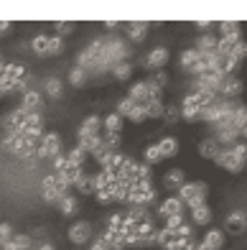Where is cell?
Instances as JSON below:
<instances>
[{
  "label": "cell",
  "instance_id": "cell-40",
  "mask_svg": "<svg viewBox=\"0 0 247 250\" xmlns=\"http://www.w3.org/2000/svg\"><path fill=\"white\" fill-rule=\"evenodd\" d=\"M219 33L224 39V36H237V33H242V31H240L237 21H224V23H219Z\"/></svg>",
  "mask_w": 247,
  "mask_h": 250
},
{
  "label": "cell",
  "instance_id": "cell-23",
  "mask_svg": "<svg viewBox=\"0 0 247 250\" xmlns=\"http://www.w3.org/2000/svg\"><path fill=\"white\" fill-rule=\"evenodd\" d=\"M201 187H204V181H186V184H184L181 189H178V194H176V197H178V199H181V202L186 204V202L191 199V197L196 194V191H199Z\"/></svg>",
  "mask_w": 247,
  "mask_h": 250
},
{
  "label": "cell",
  "instance_id": "cell-17",
  "mask_svg": "<svg viewBox=\"0 0 247 250\" xmlns=\"http://www.w3.org/2000/svg\"><path fill=\"white\" fill-rule=\"evenodd\" d=\"M43 92H46V97H51V100H59L61 92H64V82L59 77H49L46 82H43Z\"/></svg>",
  "mask_w": 247,
  "mask_h": 250
},
{
  "label": "cell",
  "instance_id": "cell-18",
  "mask_svg": "<svg viewBox=\"0 0 247 250\" xmlns=\"http://www.w3.org/2000/svg\"><path fill=\"white\" fill-rule=\"evenodd\" d=\"M99 128H102V118H99V115H89L79 125V130H76V133H79V135H97Z\"/></svg>",
  "mask_w": 247,
  "mask_h": 250
},
{
  "label": "cell",
  "instance_id": "cell-35",
  "mask_svg": "<svg viewBox=\"0 0 247 250\" xmlns=\"http://www.w3.org/2000/svg\"><path fill=\"white\" fill-rule=\"evenodd\" d=\"M207 197H209V187L204 184V187H201V189L196 191V194H194L191 199L186 202V207H191V209H196V207H201V204H207Z\"/></svg>",
  "mask_w": 247,
  "mask_h": 250
},
{
  "label": "cell",
  "instance_id": "cell-25",
  "mask_svg": "<svg viewBox=\"0 0 247 250\" xmlns=\"http://www.w3.org/2000/svg\"><path fill=\"white\" fill-rule=\"evenodd\" d=\"M76 209H79V202H76V197H72V194H66V197L59 202L61 217H72V214H76Z\"/></svg>",
  "mask_w": 247,
  "mask_h": 250
},
{
  "label": "cell",
  "instance_id": "cell-11",
  "mask_svg": "<svg viewBox=\"0 0 247 250\" xmlns=\"http://www.w3.org/2000/svg\"><path fill=\"white\" fill-rule=\"evenodd\" d=\"M20 79H26V66L23 64H3V79L0 82H8V84H16Z\"/></svg>",
  "mask_w": 247,
  "mask_h": 250
},
{
  "label": "cell",
  "instance_id": "cell-30",
  "mask_svg": "<svg viewBox=\"0 0 247 250\" xmlns=\"http://www.w3.org/2000/svg\"><path fill=\"white\" fill-rule=\"evenodd\" d=\"M102 125H105V133H120L122 130V118L117 112H110V115H105Z\"/></svg>",
  "mask_w": 247,
  "mask_h": 250
},
{
  "label": "cell",
  "instance_id": "cell-6",
  "mask_svg": "<svg viewBox=\"0 0 247 250\" xmlns=\"http://www.w3.org/2000/svg\"><path fill=\"white\" fill-rule=\"evenodd\" d=\"M26 118H28V110L26 107H16L10 115L3 120V125H5V130L8 133H20V128H23V123H26Z\"/></svg>",
  "mask_w": 247,
  "mask_h": 250
},
{
  "label": "cell",
  "instance_id": "cell-55",
  "mask_svg": "<svg viewBox=\"0 0 247 250\" xmlns=\"http://www.w3.org/2000/svg\"><path fill=\"white\" fill-rule=\"evenodd\" d=\"M240 138H245V143H247V125H242V128H240Z\"/></svg>",
  "mask_w": 247,
  "mask_h": 250
},
{
  "label": "cell",
  "instance_id": "cell-56",
  "mask_svg": "<svg viewBox=\"0 0 247 250\" xmlns=\"http://www.w3.org/2000/svg\"><path fill=\"white\" fill-rule=\"evenodd\" d=\"M107 250H125V248H122V245H112V248H107Z\"/></svg>",
  "mask_w": 247,
  "mask_h": 250
},
{
  "label": "cell",
  "instance_id": "cell-13",
  "mask_svg": "<svg viewBox=\"0 0 247 250\" xmlns=\"http://www.w3.org/2000/svg\"><path fill=\"white\" fill-rule=\"evenodd\" d=\"M128 97L135 102V105H148V82H135L130 87V92H128Z\"/></svg>",
  "mask_w": 247,
  "mask_h": 250
},
{
  "label": "cell",
  "instance_id": "cell-24",
  "mask_svg": "<svg viewBox=\"0 0 247 250\" xmlns=\"http://www.w3.org/2000/svg\"><path fill=\"white\" fill-rule=\"evenodd\" d=\"M76 138H79V143H76L79 148H84L87 153H92L97 146L102 143V133H97V135H79V133H76Z\"/></svg>",
  "mask_w": 247,
  "mask_h": 250
},
{
  "label": "cell",
  "instance_id": "cell-39",
  "mask_svg": "<svg viewBox=\"0 0 247 250\" xmlns=\"http://www.w3.org/2000/svg\"><path fill=\"white\" fill-rule=\"evenodd\" d=\"M120 133H105L102 135V143H105V148L107 151H112V153H115V151H120Z\"/></svg>",
  "mask_w": 247,
  "mask_h": 250
},
{
  "label": "cell",
  "instance_id": "cell-19",
  "mask_svg": "<svg viewBox=\"0 0 247 250\" xmlns=\"http://www.w3.org/2000/svg\"><path fill=\"white\" fill-rule=\"evenodd\" d=\"M219 148H222V146L214 138H204V141L199 143V156L201 158H211V161H214V156L219 153Z\"/></svg>",
  "mask_w": 247,
  "mask_h": 250
},
{
  "label": "cell",
  "instance_id": "cell-4",
  "mask_svg": "<svg viewBox=\"0 0 247 250\" xmlns=\"http://www.w3.org/2000/svg\"><path fill=\"white\" fill-rule=\"evenodd\" d=\"M184 207H186V204L178 199V197H166L158 204V217L166 220V217H173V214H184Z\"/></svg>",
  "mask_w": 247,
  "mask_h": 250
},
{
  "label": "cell",
  "instance_id": "cell-54",
  "mask_svg": "<svg viewBox=\"0 0 247 250\" xmlns=\"http://www.w3.org/2000/svg\"><path fill=\"white\" fill-rule=\"evenodd\" d=\"M36 250H54V245H51V243H41Z\"/></svg>",
  "mask_w": 247,
  "mask_h": 250
},
{
  "label": "cell",
  "instance_id": "cell-26",
  "mask_svg": "<svg viewBox=\"0 0 247 250\" xmlns=\"http://www.w3.org/2000/svg\"><path fill=\"white\" fill-rule=\"evenodd\" d=\"M163 112H166L163 100H151L148 105H145V115H148V120H161Z\"/></svg>",
  "mask_w": 247,
  "mask_h": 250
},
{
  "label": "cell",
  "instance_id": "cell-34",
  "mask_svg": "<svg viewBox=\"0 0 247 250\" xmlns=\"http://www.w3.org/2000/svg\"><path fill=\"white\" fill-rule=\"evenodd\" d=\"M229 151H232L234 161H237L240 166H245V164H247V143H245V141H237V143H234Z\"/></svg>",
  "mask_w": 247,
  "mask_h": 250
},
{
  "label": "cell",
  "instance_id": "cell-5",
  "mask_svg": "<svg viewBox=\"0 0 247 250\" xmlns=\"http://www.w3.org/2000/svg\"><path fill=\"white\" fill-rule=\"evenodd\" d=\"M242 95V79L240 77H227L219 87V97L222 100H237Z\"/></svg>",
  "mask_w": 247,
  "mask_h": 250
},
{
  "label": "cell",
  "instance_id": "cell-38",
  "mask_svg": "<svg viewBox=\"0 0 247 250\" xmlns=\"http://www.w3.org/2000/svg\"><path fill=\"white\" fill-rule=\"evenodd\" d=\"M87 79H89V74H87L84 69H79V66H74V69L69 72V84H72V87H82Z\"/></svg>",
  "mask_w": 247,
  "mask_h": 250
},
{
  "label": "cell",
  "instance_id": "cell-1",
  "mask_svg": "<svg viewBox=\"0 0 247 250\" xmlns=\"http://www.w3.org/2000/svg\"><path fill=\"white\" fill-rule=\"evenodd\" d=\"M59 153H61L59 133H46V135H43V141L38 143V148H36V158H54Z\"/></svg>",
  "mask_w": 247,
  "mask_h": 250
},
{
  "label": "cell",
  "instance_id": "cell-47",
  "mask_svg": "<svg viewBox=\"0 0 247 250\" xmlns=\"http://www.w3.org/2000/svg\"><path fill=\"white\" fill-rule=\"evenodd\" d=\"M54 28H56V33H59V36H69V33L74 31V23H72V21H56Z\"/></svg>",
  "mask_w": 247,
  "mask_h": 250
},
{
  "label": "cell",
  "instance_id": "cell-49",
  "mask_svg": "<svg viewBox=\"0 0 247 250\" xmlns=\"http://www.w3.org/2000/svg\"><path fill=\"white\" fill-rule=\"evenodd\" d=\"M51 161H54V174H61L64 168H66V164H69V161H66V153H59V156H54Z\"/></svg>",
  "mask_w": 247,
  "mask_h": 250
},
{
  "label": "cell",
  "instance_id": "cell-7",
  "mask_svg": "<svg viewBox=\"0 0 247 250\" xmlns=\"http://www.w3.org/2000/svg\"><path fill=\"white\" fill-rule=\"evenodd\" d=\"M224 225H227V230H229L232 235H240V232H245V230H247V214H245L242 209H234V212H229V214H227Z\"/></svg>",
  "mask_w": 247,
  "mask_h": 250
},
{
  "label": "cell",
  "instance_id": "cell-42",
  "mask_svg": "<svg viewBox=\"0 0 247 250\" xmlns=\"http://www.w3.org/2000/svg\"><path fill=\"white\" fill-rule=\"evenodd\" d=\"M153 179V166H148V164H138V168H135V179L133 181H151Z\"/></svg>",
  "mask_w": 247,
  "mask_h": 250
},
{
  "label": "cell",
  "instance_id": "cell-52",
  "mask_svg": "<svg viewBox=\"0 0 247 250\" xmlns=\"http://www.w3.org/2000/svg\"><path fill=\"white\" fill-rule=\"evenodd\" d=\"M196 26H199L201 31H204V33H209V28L214 26V23H211V21H196Z\"/></svg>",
  "mask_w": 247,
  "mask_h": 250
},
{
  "label": "cell",
  "instance_id": "cell-20",
  "mask_svg": "<svg viewBox=\"0 0 247 250\" xmlns=\"http://www.w3.org/2000/svg\"><path fill=\"white\" fill-rule=\"evenodd\" d=\"M145 36H148V23H140V21H135V23L128 26V39H130L133 43L145 41Z\"/></svg>",
  "mask_w": 247,
  "mask_h": 250
},
{
  "label": "cell",
  "instance_id": "cell-44",
  "mask_svg": "<svg viewBox=\"0 0 247 250\" xmlns=\"http://www.w3.org/2000/svg\"><path fill=\"white\" fill-rule=\"evenodd\" d=\"M163 120L166 123H176V120H181V107H176V105H166V112H163Z\"/></svg>",
  "mask_w": 247,
  "mask_h": 250
},
{
  "label": "cell",
  "instance_id": "cell-53",
  "mask_svg": "<svg viewBox=\"0 0 247 250\" xmlns=\"http://www.w3.org/2000/svg\"><path fill=\"white\" fill-rule=\"evenodd\" d=\"M10 28H13V23H10V21H0V36H3V33H8Z\"/></svg>",
  "mask_w": 247,
  "mask_h": 250
},
{
  "label": "cell",
  "instance_id": "cell-36",
  "mask_svg": "<svg viewBox=\"0 0 247 250\" xmlns=\"http://www.w3.org/2000/svg\"><path fill=\"white\" fill-rule=\"evenodd\" d=\"M151 87H155V89H166V84H168V77H166V72L163 69H158V72H153L148 79H145Z\"/></svg>",
  "mask_w": 247,
  "mask_h": 250
},
{
  "label": "cell",
  "instance_id": "cell-48",
  "mask_svg": "<svg viewBox=\"0 0 247 250\" xmlns=\"http://www.w3.org/2000/svg\"><path fill=\"white\" fill-rule=\"evenodd\" d=\"M95 199H97L99 204H110V202H115V197H112V187H110V189H99V191H95Z\"/></svg>",
  "mask_w": 247,
  "mask_h": 250
},
{
  "label": "cell",
  "instance_id": "cell-32",
  "mask_svg": "<svg viewBox=\"0 0 247 250\" xmlns=\"http://www.w3.org/2000/svg\"><path fill=\"white\" fill-rule=\"evenodd\" d=\"M87 151L84 148H79V146H74V148L69 151V153H66V161H69L72 166H84V161H87Z\"/></svg>",
  "mask_w": 247,
  "mask_h": 250
},
{
  "label": "cell",
  "instance_id": "cell-21",
  "mask_svg": "<svg viewBox=\"0 0 247 250\" xmlns=\"http://www.w3.org/2000/svg\"><path fill=\"white\" fill-rule=\"evenodd\" d=\"M133 72H135V66H133L130 62H120V64H115L112 66V77L117 79V82H125V79H130L133 77Z\"/></svg>",
  "mask_w": 247,
  "mask_h": 250
},
{
  "label": "cell",
  "instance_id": "cell-2",
  "mask_svg": "<svg viewBox=\"0 0 247 250\" xmlns=\"http://www.w3.org/2000/svg\"><path fill=\"white\" fill-rule=\"evenodd\" d=\"M89 240H92V225H89V222L79 220V222H74L69 227V243L72 245H84Z\"/></svg>",
  "mask_w": 247,
  "mask_h": 250
},
{
  "label": "cell",
  "instance_id": "cell-15",
  "mask_svg": "<svg viewBox=\"0 0 247 250\" xmlns=\"http://www.w3.org/2000/svg\"><path fill=\"white\" fill-rule=\"evenodd\" d=\"M155 146H158V151H161L163 158H173L178 153V141L173 138V135H166V138H161Z\"/></svg>",
  "mask_w": 247,
  "mask_h": 250
},
{
  "label": "cell",
  "instance_id": "cell-10",
  "mask_svg": "<svg viewBox=\"0 0 247 250\" xmlns=\"http://www.w3.org/2000/svg\"><path fill=\"white\" fill-rule=\"evenodd\" d=\"M184 184H186V174H184V168H168V171L163 174V187H166V189L178 191Z\"/></svg>",
  "mask_w": 247,
  "mask_h": 250
},
{
  "label": "cell",
  "instance_id": "cell-16",
  "mask_svg": "<svg viewBox=\"0 0 247 250\" xmlns=\"http://www.w3.org/2000/svg\"><path fill=\"white\" fill-rule=\"evenodd\" d=\"M199 54H214L217 51V39L211 36V33H201L196 39V46H194Z\"/></svg>",
  "mask_w": 247,
  "mask_h": 250
},
{
  "label": "cell",
  "instance_id": "cell-37",
  "mask_svg": "<svg viewBox=\"0 0 247 250\" xmlns=\"http://www.w3.org/2000/svg\"><path fill=\"white\" fill-rule=\"evenodd\" d=\"M232 125L234 128H242V125H247V105H240L237 102V107H234V115H232Z\"/></svg>",
  "mask_w": 247,
  "mask_h": 250
},
{
  "label": "cell",
  "instance_id": "cell-9",
  "mask_svg": "<svg viewBox=\"0 0 247 250\" xmlns=\"http://www.w3.org/2000/svg\"><path fill=\"white\" fill-rule=\"evenodd\" d=\"M214 164L222 166V168H227L229 174H240V171H242V166L234 161V156H232L229 148H219V153L214 156Z\"/></svg>",
  "mask_w": 247,
  "mask_h": 250
},
{
  "label": "cell",
  "instance_id": "cell-46",
  "mask_svg": "<svg viewBox=\"0 0 247 250\" xmlns=\"http://www.w3.org/2000/svg\"><path fill=\"white\" fill-rule=\"evenodd\" d=\"M184 225V214H173V217H166L163 220V227H166V230H178V227H181Z\"/></svg>",
  "mask_w": 247,
  "mask_h": 250
},
{
  "label": "cell",
  "instance_id": "cell-31",
  "mask_svg": "<svg viewBox=\"0 0 247 250\" xmlns=\"http://www.w3.org/2000/svg\"><path fill=\"white\" fill-rule=\"evenodd\" d=\"M143 158H145L143 164H148V166H155V164L163 161V156H161V151H158V146H155V143H153V146H145Z\"/></svg>",
  "mask_w": 247,
  "mask_h": 250
},
{
  "label": "cell",
  "instance_id": "cell-41",
  "mask_svg": "<svg viewBox=\"0 0 247 250\" xmlns=\"http://www.w3.org/2000/svg\"><path fill=\"white\" fill-rule=\"evenodd\" d=\"M64 51V39L61 36H49V46H46V56H56Z\"/></svg>",
  "mask_w": 247,
  "mask_h": 250
},
{
  "label": "cell",
  "instance_id": "cell-28",
  "mask_svg": "<svg viewBox=\"0 0 247 250\" xmlns=\"http://www.w3.org/2000/svg\"><path fill=\"white\" fill-rule=\"evenodd\" d=\"M196 62H199V51H196V49H184L181 56H178V64H181L184 72H189Z\"/></svg>",
  "mask_w": 247,
  "mask_h": 250
},
{
  "label": "cell",
  "instance_id": "cell-14",
  "mask_svg": "<svg viewBox=\"0 0 247 250\" xmlns=\"http://www.w3.org/2000/svg\"><path fill=\"white\" fill-rule=\"evenodd\" d=\"M41 105H43V97H41L38 89H26L23 92V105L20 107H26L28 112H38Z\"/></svg>",
  "mask_w": 247,
  "mask_h": 250
},
{
  "label": "cell",
  "instance_id": "cell-12",
  "mask_svg": "<svg viewBox=\"0 0 247 250\" xmlns=\"http://www.w3.org/2000/svg\"><path fill=\"white\" fill-rule=\"evenodd\" d=\"M33 248V240H31V235H23V232H16L10 240L0 248V250H31Z\"/></svg>",
  "mask_w": 247,
  "mask_h": 250
},
{
  "label": "cell",
  "instance_id": "cell-27",
  "mask_svg": "<svg viewBox=\"0 0 247 250\" xmlns=\"http://www.w3.org/2000/svg\"><path fill=\"white\" fill-rule=\"evenodd\" d=\"M191 222H194V225H209V222H211V209H209V204H201V207L191 209Z\"/></svg>",
  "mask_w": 247,
  "mask_h": 250
},
{
  "label": "cell",
  "instance_id": "cell-43",
  "mask_svg": "<svg viewBox=\"0 0 247 250\" xmlns=\"http://www.w3.org/2000/svg\"><path fill=\"white\" fill-rule=\"evenodd\" d=\"M133 107H135V102H133L130 97H122V100L117 102V110H115V112H117V115H120V118H128Z\"/></svg>",
  "mask_w": 247,
  "mask_h": 250
},
{
  "label": "cell",
  "instance_id": "cell-3",
  "mask_svg": "<svg viewBox=\"0 0 247 250\" xmlns=\"http://www.w3.org/2000/svg\"><path fill=\"white\" fill-rule=\"evenodd\" d=\"M41 197H43V202H46V204H59V202L66 197V194H61V191H59V187H56V176H54V174H49L46 179H43Z\"/></svg>",
  "mask_w": 247,
  "mask_h": 250
},
{
  "label": "cell",
  "instance_id": "cell-45",
  "mask_svg": "<svg viewBox=\"0 0 247 250\" xmlns=\"http://www.w3.org/2000/svg\"><path fill=\"white\" fill-rule=\"evenodd\" d=\"M130 123H143V120H148V115H145V105H135L130 110V115H128Z\"/></svg>",
  "mask_w": 247,
  "mask_h": 250
},
{
  "label": "cell",
  "instance_id": "cell-50",
  "mask_svg": "<svg viewBox=\"0 0 247 250\" xmlns=\"http://www.w3.org/2000/svg\"><path fill=\"white\" fill-rule=\"evenodd\" d=\"M232 56H234V59H237V62H242V59H247V41L242 39L240 43H237V46H234V51H232Z\"/></svg>",
  "mask_w": 247,
  "mask_h": 250
},
{
  "label": "cell",
  "instance_id": "cell-51",
  "mask_svg": "<svg viewBox=\"0 0 247 250\" xmlns=\"http://www.w3.org/2000/svg\"><path fill=\"white\" fill-rule=\"evenodd\" d=\"M92 250H107V243L102 240V235H97V237H95V243H92Z\"/></svg>",
  "mask_w": 247,
  "mask_h": 250
},
{
  "label": "cell",
  "instance_id": "cell-22",
  "mask_svg": "<svg viewBox=\"0 0 247 250\" xmlns=\"http://www.w3.org/2000/svg\"><path fill=\"white\" fill-rule=\"evenodd\" d=\"M74 189L79 191V194H84V197H87V194H95V176H89V174L84 171L79 179L74 181Z\"/></svg>",
  "mask_w": 247,
  "mask_h": 250
},
{
  "label": "cell",
  "instance_id": "cell-33",
  "mask_svg": "<svg viewBox=\"0 0 247 250\" xmlns=\"http://www.w3.org/2000/svg\"><path fill=\"white\" fill-rule=\"evenodd\" d=\"M46 46H49V36H43V33L33 36L31 49H33V54H36V56H46Z\"/></svg>",
  "mask_w": 247,
  "mask_h": 250
},
{
  "label": "cell",
  "instance_id": "cell-8",
  "mask_svg": "<svg viewBox=\"0 0 247 250\" xmlns=\"http://www.w3.org/2000/svg\"><path fill=\"white\" fill-rule=\"evenodd\" d=\"M166 62H168V49L166 46H155V49H151L148 56H145V66L153 72H158L161 66H166Z\"/></svg>",
  "mask_w": 247,
  "mask_h": 250
},
{
  "label": "cell",
  "instance_id": "cell-29",
  "mask_svg": "<svg viewBox=\"0 0 247 250\" xmlns=\"http://www.w3.org/2000/svg\"><path fill=\"white\" fill-rule=\"evenodd\" d=\"M125 217L133 220L135 225H140V222H145V220H151V214H148V209H145V207H140V204H130V209H128Z\"/></svg>",
  "mask_w": 247,
  "mask_h": 250
}]
</instances>
